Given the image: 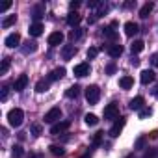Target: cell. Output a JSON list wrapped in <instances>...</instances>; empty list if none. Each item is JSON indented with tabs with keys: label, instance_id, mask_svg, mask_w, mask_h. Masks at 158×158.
<instances>
[{
	"label": "cell",
	"instance_id": "e575fe53",
	"mask_svg": "<svg viewBox=\"0 0 158 158\" xmlns=\"http://www.w3.org/2000/svg\"><path fill=\"white\" fill-rule=\"evenodd\" d=\"M8 97H10V88H8V86H4L2 89H0V101L6 102V101H8Z\"/></svg>",
	"mask_w": 158,
	"mask_h": 158
},
{
	"label": "cell",
	"instance_id": "d4e9b609",
	"mask_svg": "<svg viewBox=\"0 0 158 158\" xmlns=\"http://www.w3.org/2000/svg\"><path fill=\"white\" fill-rule=\"evenodd\" d=\"M145 48V43L141 41V39H138V41H134L132 45H130V50H132V54H138V52H141Z\"/></svg>",
	"mask_w": 158,
	"mask_h": 158
},
{
	"label": "cell",
	"instance_id": "5bb4252c",
	"mask_svg": "<svg viewBox=\"0 0 158 158\" xmlns=\"http://www.w3.org/2000/svg\"><path fill=\"white\" fill-rule=\"evenodd\" d=\"M76 47L74 45H65L63 48H61V58L63 60H71V58H74V54H76Z\"/></svg>",
	"mask_w": 158,
	"mask_h": 158
},
{
	"label": "cell",
	"instance_id": "ac0fdd59",
	"mask_svg": "<svg viewBox=\"0 0 158 158\" xmlns=\"http://www.w3.org/2000/svg\"><path fill=\"white\" fill-rule=\"evenodd\" d=\"M45 15V4H37L34 10H32V17H34V21L35 23H39V19Z\"/></svg>",
	"mask_w": 158,
	"mask_h": 158
},
{
	"label": "cell",
	"instance_id": "cb8c5ba5",
	"mask_svg": "<svg viewBox=\"0 0 158 158\" xmlns=\"http://www.w3.org/2000/svg\"><path fill=\"white\" fill-rule=\"evenodd\" d=\"M37 50V43L35 41H28L26 47H23V54H34Z\"/></svg>",
	"mask_w": 158,
	"mask_h": 158
},
{
	"label": "cell",
	"instance_id": "836d02e7",
	"mask_svg": "<svg viewBox=\"0 0 158 158\" xmlns=\"http://www.w3.org/2000/svg\"><path fill=\"white\" fill-rule=\"evenodd\" d=\"M145 143H147V138H145V136H139V138L136 139V145H134V149H138V151H141V149L145 147Z\"/></svg>",
	"mask_w": 158,
	"mask_h": 158
},
{
	"label": "cell",
	"instance_id": "4316f807",
	"mask_svg": "<svg viewBox=\"0 0 158 158\" xmlns=\"http://www.w3.org/2000/svg\"><path fill=\"white\" fill-rule=\"evenodd\" d=\"M104 37H108V39H112V41H115V39H117V32L114 30V26H112V24L104 28Z\"/></svg>",
	"mask_w": 158,
	"mask_h": 158
},
{
	"label": "cell",
	"instance_id": "7c38bea8",
	"mask_svg": "<svg viewBox=\"0 0 158 158\" xmlns=\"http://www.w3.org/2000/svg\"><path fill=\"white\" fill-rule=\"evenodd\" d=\"M6 47H10V48H15V47H19L21 45V35L15 32V34H10L8 37H6Z\"/></svg>",
	"mask_w": 158,
	"mask_h": 158
},
{
	"label": "cell",
	"instance_id": "d6a6232c",
	"mask_svg": "<svg viewBox=\"0 0 158 158\" xmlns=\"http://www.w3.org/2000/svg\"><path fill=\"white\" fill-rule=\"evenodd\" d=\"M151 114H152V110H151L149 106H145V108H141V110L138 112V117H139V119H145V117H149Z\"/></svg>",
	"mask_w": 158,
	"mask_h": 158
},
{
	"label": "cell",
	"instance_id": "ba28073f",
	"mask_svg": "<svg viewBox=\"0 0 158 158\" xmlns=\"http://www.w3.org/2000/svg\"><path fill=\"white\" fill-rule=\"evenodd\" d=\"M26 86H28V76H26V74H21V76L17 78V80L13 82V89H15L17 93H21Z\"/></svg>",
	"mask_w": 158,
	"mask_h": 158
},
{
	"label": "cell",
	"instance_id": "bcb514c9",
	"mask_svg": "<svg viewBox=\"0 0 158 158\" xmlns=\"http://www.w3.org/2000/svg\"><path fill=\"white\" fill-rule=\"evenodd\" d=\"M151 138H154V139H156V138H158V130H152V132H151Z\"/></svg>",
	"mask_w": 158,
	"mask_h": 158
},
{
	"label": "cell",
	"instance_id": "ab89813d",
	"mask_svg": "<svg viewBox=\"0 0 158 158\" xmlns=\"http://www.w3.org/2000/svg\"><path fill=\"white\" fill-rule=\"evenodd\" d=\"M151 63H152V65H154V67H156V69H158V52H156V54H152V56H151Z\"/></svg>",
	"mask_w": 158,
	"mask_h": 158
},
{
	"label": "cell",
	"instance_id": "ee69618b",
	"mask_svg": "<svg viewBox=\"0 0 158 158\" xmlns=\"http://www.w3.org/2000/svg\"><path fill=\"white\" fill-rule=\"evenodd\" d=\"M154 154H156V149H152V151H151V152H147V154H145V158H152V156H154Z\"/></svg>",
	"mask_w": 158,
	"mask_h": 158
},
{
	"label": "cell",
	"instance_id": "1f68e13d",
	"mask_svg": "<svg viewBox=\"0 0 158 158\" xmlns=\"http://www.w3.org/2000/svg\"><path fill=\"white\" fill-rule=\"evenodd\" d=\"M48 149H50V152H52L54 156H63V154H65V151H63L60 145H50Z\"/></svg>",
	"mask_w": 158,
	"mask_h": 158
},
{
	"label": "cell",
	"instance_id": "8fae6325",
	"mask_svg": "<svg viewBox=\"0 0 158 158\" xmlns=\"http://www.w3.org/2000/svg\"><path fill=\"white\" fill-rule=\"evenodd\" d=\"M47 41H48V45H50V47H58V45H61V43H63V34H61V32H52V34L48 35V39H47Z\"/></svg>",
	"mask_w": 158,
	"mask_h": 158
},
{
	"label": "cell",
	"instance_id": "3957f363",
	"mask_svg": "<svg viewBox=\"0 0 158 158\" xmlns=\"http://www.w3.org/2000/svg\"><path fill=\"white\" fill-rule=\"evenodd\" d=\"M61 119V110L58 108V106H54V108H50L47 114H45V123H50V125H56L58 121Z\"/></svg>",
	"mask_w": 158,
	"mask_h": 158
},
{
	"label": "cell",
	"instance_id": "9a60e30c",
	"mask_svg": "<svg viewBox=\"0 0 158 158\" xmlns=\"http://www.w3.org/2000/svg\"><path fill=\"white\" fill-rule=\"evenodd\" d=\"M106 52H108V56H110V58H119V56L123 54V47L115 43V45H110V47L106 48Z\"/></svg>",
	"mask_w": 158,
	"mask_h": 158
},
{
	"label": "cell",
	"instance_id": "7a4b0ae2",
	"mask_svg": "<svg viewBox=\"0 0 158 158\" xmlns=\"http://www.w3.org/2000/svg\"><path fill=\"white\" fill-rule=\"evenodd\" d=\"M99 99H101V89H99V86H88V88H86V101H88L89 104H97Z\"/></svg>",
	"mask_w": 158,
	"mask_h": 158
},
{
	"label": "cell",
	"instance_id": "5b68a950",
	"mask_svg": "<svg viewBox=\"0 0 158 158\" xmlns=\"http://www.w3.org/2000/svg\"><path fill=\"white\" fill-rule=\"evenodd\" d=\"M104 119H108V121L119 119V108H117L115 102H112V104H108V106L104 108Z\"/></svg>",
	"mask_w": 158,
	"mask_h": 158
},
{
	"label": "cell",
	"instance_id": "7dc6e473",
	"mask_svg": "<svg viewBox=\"0 0 158 158\" xmlns=\"http://www.w3.org/2000/svg\"><path fill=\"white\" fill-rule=\"evenodd\" d=\"M132 65H139V60L138 58H132Z\"/></svg>",
	"mask_w": 158,
	"mask_h": 158
},
{
	"label": "cell",
	"instance_id": "6da1fadb",
	"mask_svg": "<svg viewBox=\"0 0 158 158\" xmlns=\"http://www.w3.org/2000/svg\"><path fill=\"white\" fill-rule=\"evenodd\" d=\"M23 121H24V112H23L21 108H13V110L8 112V123H10L13 128H19V127L23 125Z\"/></svg>",
	"mask_w": 158,
	"mask_h": 158
},
{
	"label": "cell",
	"instance_id": "7bdbcfd3",
	"mask_svg": "<svg viewBox=\"0 0 158 158\" xmlns=\"http://www.w3.org/2000/svg\"><path fill=\"white\" fill-rule=\"evenodd\" d=\"M106 73H108V74H114V73H115V65H114V63H110V65L106 67Z\"/></svg>",
	"mask_w": 158,
	"mask_h": 158
},
{
	"label": "cell",
	"instance_id": "44dd1931",
	"mask_svg": "<svg viewBox=\"0 0 158 158\" xmlns=\"http://www.w3.org/2000/svg\"><path fill=\"white\" fill-rule=\"evenodd\" d=\"M119 86H121L123 89H130V88L134 86V78H132V76H123L121 80H119Z\"/></svg>",
	"mask_w": 158,
	"mask_h": 158
},
{
	"label": "cell",
	"instance_id": "b9f144b4",
	"mask_svg": "<svg viewBox=\"0 0 158 158\" xmlns=\"http://www.w3.org/2000/svg\"><path fill=\"white\" fill-rule=\"evenodd\" d=\"M10 8H11V2H6V4H4L2 8H0V13H6V11H8Z\"/></svg>",
	"mask_w": 158,
	"mask_h": 158
},
{
	"label": "cell",
	"instance_id": "4fadbf2b",
	"mask_svg": "<svg viewBox=\"0 0 158 158\" xmlns=\"http://www.w3.org/2000/svg\"><path fill=\"white\" fill-rule=\"evenodd\" d=\"M82 23V15L78 13V11H71L69 15H67V24L69 26H78Z\"/></svg>",
	"mask_w": 158,
	"mask_h": 158
},
{
	"label": "cell",
	"instance_id": "f35d334b",
	"mask_svg": "<svg viewBox=\"0 0 158 158\" xmlns=\"http://www.w3.org/2000/svg\"><path fill=\"white\" fill-rule=\"evenodd\" d=\"M101 4H102L101 0H91V2H88V6H89V8H101Z\"/></svg>",
	"mask_w": 158,
	"mask_h": 158
},
{
	"label": "cell",
	"instance_id": "7402d4cb",
	"mask_svg": "<svg viewBox=\"0 0 158 158\" xmlns=\"http://www.w3.org/2000/svg\"><path fill=\"white\" fill-rule=\"evenodd\" d=\"M78 95H80V86H71V88L65 91V97H67V99H76Z\"/></svg>",
	"mask_w": 158,
	"mask_h": 158
},
{
	"label": "cell",
	"instance_id": "30bf717a",
	"mask_svg": "<svg viewBox=\"0 0 158 158\" xmlns=\"http://www.w3.org/2000/svg\"><path fill=\"white\" fill-rule=\"evenodd\" d=\"M154 78H156V74H154V71H149V69H145V71H141V74H139V80H141V84H151V82H154Z\"/></svg>",
	"mask_w": 158,
	"mask_h": 158
},
{
	"label": "cell",
	"instance_id": "74e56055",
	"mask_svg": "<svg viewBox=\"0 0 158 158\" xmlns=\"http://www.w3.org/2000/svg\"><path fill=\"white\" fill-rule=\"evenodd\" d=\"M102 134H104V132H97V134H95V138H93V145H101V141H102Z\"/></svg>",
	"mask_w": 158,
	"mask_h": 158
},
{
	"label": "cell",
	"instance_id": "f6af8a7d",
	"mask_svg": "<svg viewBox=\"0 0 158 158\" xmlns=\"http://www.w3.org/2000/svg\"><path fill=\"white\" fill-rule=\"evenodd\" d=\"M152 95H154V97H156V99H158V84H156V86H154V89H152Z\"/></svg>",
	"mask_w": 158,
	"mask_h": 158
},
{
	"label": "cell",
	"instance_id": "277c9868",
	"mask_svg": "<svg viewBox=\"0 0 158 158\" xmlns=\"http://www.w3.org/2000/svg\"><path fill=\"white\" fill-rule=\"evenodd\" d=\"M69 127H71V121H69V119H65V121H58L56 125L50 127V134H52V136L63 134L65 130H69Z\"/></svg>",
	"mask_w": 158,
	"mask_h": 158
},
{
	"label": "cell",
	"instance_id": "f1b7e54d",
	"mask_svg": "<svg viewBox=\"0 0 158 158\" xmlns=\"http://www.w3.org/2000/svg\"><path fill=\"white\" fill-rule=\"evenodd\" d=\"M10 65H11V58H4L2 65H0V74H6L10 71Z\"/></svg>",
	"mask_w": 158,
	"mask_h": 158
},
{
	"label": "cell",
	"instance_id": "8992f818",
	"mask_svg": "<svg viewBox=\"0 0 158 158\" xmlns=\"http://www.w3.org/2000/svg\"><path fill=\"white\" fill-rule=\"evenodd\" d=\"M76 76H88L89 73H91V65L88 63V61H84V63H78V65H74V71H73Z\"/></svg>",
	"mask_w": 158,
	"mask_h": 158
},
{
	"label": "cell",
	"instance_id": "83f0119b",
	"mask_svg": "<svg viewBox=\"0 0 158 158\" xmlns=\"http://www.w3.org/2000/svg\"><path fill=\"white\" fill-rule=\"evenodd\" d=\"M48 82H50V80H39V82L35 84V91H37V93H45V91L48 89Z\"/></svg>",
	"mask_w": 158,
	"mask_h": 158
},
{
	"label": "cell",
	"instance_id": "d590c367",
	"mask_svg": "<svg viewBox=\"0 0 158 158\" xmlns=\"http://www.w3.org/2000/svg\"><path fill=\"white\" fill-rule=\"evenodd\" d=\"M11 154H13L15 158H21V156L24 154V151H23V147H21V145H13V149H11Z\"/></svg>",
	"mask_w": 158,
	"mask_h": 158
},
{
	"label": "cell",
	"instance_id": "52a82bcc",
	"mask_svg": "<svg viewBox=\"0 0 158 158\" xmlns=\"http://www.w3.org/2000/svg\"><path fill=\"white\" fill-rule=\"evenodd\" d=\"M123 128H125V117H119V119L114 123V127L110 128V136H112V138H117Z\"/></svg>",
	"mask_w": 158,
	"mask_h": 158
},
{
	"label": "cell",
	"instance_id": "484cf974",
	"mask_svg": "<svg viewBox=\"0 0 158 158\" xmlns=\"http://www.w3.org/2000/svg\"><path fill=\"white\" fill-rule=\"evenodd\" d=\"M84 123H86L88 127H95V125L99 123V117H97L95 114H86V117H84Z\"/></svg>",
	"mask_w": 158,
	"mask_h": 158
},
{
	"label": "cell",
	"instance_id": "603a6c76",
	"mask_svg": "<svg viewBox=\"0 0 158 158\" xmlns=\"http://www.w3.org/2000/svg\"><path fill=\"white\" fill-rule=\"evenodd\" d=\"M84 37V30L82 28H74L71 34H69V39L71 41H78V39H82Z\"/></svg>",
	"mask_w": 158,
	"mask_h": 158
},
{
	"label": "cell",
	"instance_id": "9c48e42d",
	"mask_svg": "<svg viewBox=\"0 0 158 158\" xmlns=\"http://www.w3.org/2000/svg\"><path fill=\"white\" fill-rule=\"evenodd\" d=\"M128 108L132 110V112H139L141 108H145V99L139 95V97H134L132 101H130V104H128Z\"/></svg>",
	"mask_w": 158,
	"mask_h": 158
},
{
	"label": "cell",
	"instance_id": "e0dca14e",
	"mask_svg": "<svg viewBox=\"0 0 158 158\" xmlns=\"http://www.w3.org/2000/svg\"><path fill=\"white\" fill-rule=\"evenodd\" d=\"M63 76H65V69H63V67H56V69L48 74V80L54 82V80H60V78H63Z\"/></svg>",
	"mask_w": 158,
	"mask_h": 158
},
{
	"label": "cell",
	"instance_id": "2e32d148",
	"mask_svg": "<svg viewBox=\"0 0 158 158\" xmlns=\"http://www.w3.org/2000/svg\"><path fill=\"white\" fill-rule=\"evenodd\" d=\"M43 30H45V26L41 24V23H34V24H30V35L32 37H39L41 34H43Z\"/></svg>",
	"mask_w": 158,
	"mask_h": 158
},
{
	"label": "cell",
	"instance_id": "8d00e7d4",
	"mask_svg": "<svg viewBox=\"0 0 158 158\" xmlns=\"http://www.w3.org/2000/svg\"><path fill=\"white\" fill-rule=\"evenodd\" d=\"M97 54H99V48H97V47H91V48H88V58H89V60L97 58Z\"/></svg>",
	"mask_w": 158,
	"mask_h": 158
},
{
	"label": "cell",
	"instance_id": "4dcf8cb0",
	"mask_svg": "<svg viewBox=\"0 0 158 158\" xmlns=\"http://www.w3.org/2000/svg\"><path fill=\"white\" fill-rule=\"evenodd\" d=\"M30 132H32L34 136H41V134H43V127H41L39 123H34V125L30 127Z\"/></svg>",
	"mask_w": 158,
	"mask_h": 158
},
{
	"label": "cell",
	"instance_id": "f546056e",
	"mask_svg": "<svg viewBox=\"0 0 158 158\" xmlns=\"http://www.w3.org/2000/svg\"><path fill=\"white\" fill-rule=\"evenodd\" d=\"M15 21H17V15H10V17H6V19L2 21V26H4V28H10V26L15 24Z\"/></svg>",
	"mask_w": 158,
	"mask_h": 158
},
{
	"label": "cell",
	"instance_id": "d6986e66",
	"mask_svg": "<svg viewBox=\"0 0 158 158\" xmlns=\"http://www.w3.org/2000/svg\"><path fill=\"white\" fill-rule=\"evenodd\" d=\"M138 32H139V26H138L136 23H127V24H125V34H127L128 37L136 35Z\"/></svg>",
	"mask_w": 158,
	"mask_h": 158
},
{
	"label": "cell",
	"instance_id": "60d3db41",
	"mask_svg": "<svg viewBox=\"0 0 158 158\" xmlns=\"http://www.w3.org/2000/svg\"><path fill=\"white\" fill-rule=\"evenodd\" d=\"M78 6H80V2H76V0H73V2L69 4V8H71V11H76V10H78Z\"/></svg>",
	"mask_w": 158,
	"mask_h": 158
},
{
	"label": "cell",
	"instance_id": "ffe728a7",
	"mask_svg": "<svg viewBox=\"0 0 158 158\" xmlns=\"http://www.w3.org/2000/svg\"><path fill=\"white\" fill-rule=\"evenodd\" d=\"M152 8H154V4H152V2L143 4V6H141V10H139V17H141V19H147V17H149V13L152 11Z\"/></svg>",
	"mask_w": 158,
	"mask_h": 158
}]
</instances>
